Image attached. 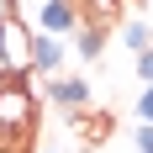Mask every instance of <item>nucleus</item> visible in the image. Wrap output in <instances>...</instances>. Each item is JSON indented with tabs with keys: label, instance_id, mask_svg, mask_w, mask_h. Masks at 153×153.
<instances>
[{
	"label": "nucleus",
	"instance_id": "f257e3e1",
	"mask_svg": "<svg viewBox=\"0 0 153 153\" xmlns=\"http://www.w3.org/2000/svg\"><path fill=\"white\" fill-rule=\"evenodd\" d=\"M85 21H79V5L74 0H42V11H37V32H48V37H69V32H79Z\"/></svg>",
	"mask_w": 153,
	"mask_h": 153
},
{
	"label": "nucleus",
	"instance_id": "f03ea898",
	"mask_svg": "<svg viewBox=\"0 0 153 153\" xmlns=\"http://www.w3.org/2000/svg\"><path fill=\"white\" fill-rule=\"evenodd\" d=\"M48 100H58L69 116H79V111L90 106V85H85L79 74H69V79H58V74H53V79H48Z\"/></svg>",
	"mask_w": 153,
	"mask_h": 153
},
{
	"label": "nucleus",
	"instance_id": "7ed1b4c3",
	"mask_svg": "<svg viewBox=\"0 0 153 153\" xmlns=\"http://www.w3.org/2000/svg\"><path fill=\"white\" fill-rule=\"evenodd\" d=\"M58 58H63V42H58V37L32 32V69H37V74H53V69H58Z\"/></svg>",
	"mask_w": 153,
	"mask_h": 153
},
{
	"label": "nucleus",
	"instance_id": "20e7f679",
	"mask_svg": "<svg viewBox=\"0 0 153 153\" xmlns=\"http://www.w3.org/2000/svg\"><path fill=\"white\" fill-rule=\"evenodd\" d=\"M74 48H79V58H85V63H95V58H100V48H106V27H100V21H85V27L74 32Z\"/></svg>",
	"mask_w": 153,
	"mask_h": 153
},
{
	"label": "nucleus",
	"instance_id": "39448f33",
	"mask_svg": "<svg viewBox=\"0 0 153 153\" xmlns=\"http://www.w3.org/2000/svg\"><path fill=\"white\" fill-rule=\"evenodd\" d=\"M122 42L132 48V53H148V48H153V32L143 27V21H127V27H122Z\"/></svg>",
	"mask_w": 153,
	"mask_h": 153
},
{
	"label": "nucleus",
	"instance_id": "423d86ee",
	"mask_svg": "<svg viewBox=\"0 0 153 153\" xmlns=\"http://www.w3.org/2000/svg\"><path fill=\"white\" fill-rule=\"evenodd\" d=\"M137 122L153 127V85H143V95H137Z\"/></svg>",
	"mask_w": 153,
	"mask_h": 153
},
{
	"label": "nucleus",
	"instance_id": "0eeeda50",
	"mask_svg": "<svg viewBox=\"0 0 153 153\" xmlns=\"http://www.w3.org/2000/svg\"><path fill=\"white\" fill-rule=\"evenodd\" d=\"M137 79H143V85H153V48H148V53H137Z\"/></svg>",
	"mask_w": 153,
	"mask_h": 153
},
{
	"label": "nucleus",
	"instance_id": "6e6552de",
	"mask_svg": "<svg viewBox=\"0 0 153 153\" xmlns=\"http://www.w3.org/2000/svg\"><path fill=\"white\" fill-rule=\"evenodd\" d=\"M137 153H153V127H137Z\"/></svg>",
	"mask_w": 153,
	"mask_h": 153
},
{
	"label": "nucleus",
	"instance_id": "1a4fd4ad",
	"mask_svg": "<svg viewBox=\"0 0 153 153\" xmlns=\"http://www.w3.org/2000/svg\"><path fill=\"white\" fill-rule=\"evenodd\" d=\"M0 74H5V21H0Z\"/></svg>",
	"mask_w": 153,
	"mask_h": 153
}]
</instances>
